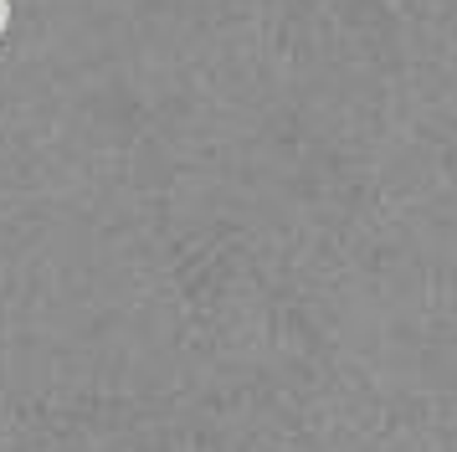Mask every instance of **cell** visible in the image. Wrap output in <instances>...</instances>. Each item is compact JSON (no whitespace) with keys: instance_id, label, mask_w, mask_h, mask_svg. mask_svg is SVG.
Returning a JSON list of instances; mask_svg holds the SVG:
<instances>
[{"instance_id":"1","label":"cell","mask_w":457,"mask_h":452,"mask_svg":"<svg viewBox=\"0 0 457 452\" xmlns=\"http://www.w3.org/2000/svg\"><path fill=\"white\" fill-rule=\"evenodd\" d=\"M5 21H11V0H0V31H5Z\"/></svg>"}]
</instances>
